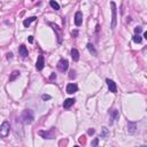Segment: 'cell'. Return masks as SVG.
<instances>
[{"mask_svg": "<svg viewBox=\"0 0 147 147\" xmlns=\"http://www.w3.org/2000/svg\"><path fill=\"white\" fill-rule=\"evenodd\" d=\"M9 130H10V126H9V122L8 121H5L2 124H1V128H0V133L2 137H7L9 134Z\"/></svg>", "mask_w": 147, "mask_h": 147, "instance_id": "3", "label": "cell"}, {"mask_svg": "<svg viewBox=\"0 0 147 147\" xmlns=\"http://www.w3.org/2000/svg\"><path fill=\"white\" fill-rule=\"evenodd\" d=\"M50 5H51V6H52V8H54L55 10H59V9H60L59 4H58L56 1H54V0H52L51 2H50Z\"/></svg>", "mask_w": 147, "mask_h": 147, "instance_id": "17", "label": "cell"}, {"mask_svg": "<svg viewBox=\"0 0 147 147\" xmlns=\"http://www.w3.org/2000/svg\"><path fill=\"white\" fill-rule=\"evenodd\" d=\"M12 58H13V54H12V53H8V54H7V59H12Z\"/></svg>", "mask_w": 147, "mask_h": 147, "instance_id": "26", "label": "cell"}, {"mask_svg": "<svg viewBox=\"0 0 147 147\" xmlns=\"http://www.w3.org/2000/svg\"><path fill=\"white\" fill-rule=\"evenodd\" d=\"M33 121V114L30 109L24 110L21 115V122L24 123V124H31Z\"/></svg>", "mask_w": 147, "mask_h": 147, "instance_id": "1", "label": "cell"}, {"mask_svg": "<svg viewBox=\"0 0 147 147\" xmlns=\"http://www.w3.org/2000/svg\"><path fill=\"white\" fill-rule=\"evenodd\" d=\"M71 56H73L74 61H78V60H79V53H78V51H77L76 48H73V50H71Z\"/></svg>", "mask_w": 147, "mask_h": 147, "instance_id": "14", "label": "cell"}, {"mask_svg": "<svg viewBox=\"0 0 147 147\" xmlns=\"http://www.w3.org/2000/svg\"><path fill=\"white\" fill-rule=\"evenodd\" d=\"M110 5H111V25H110V28L114 29L116 27V5L113 1L110 2Z\"/></svg>", "mask_w": 147, "mask_h": 147, "instance_id": "2", "label": "cell"}, {"mask_svg": "<svg viewBox=\"0 0 147 147\" xmlns=\"http://www.w3.org/2000/svg\"><path fill=\"white\" fill-rule=\"evenodd\" d=\"M107 85H108V88H109L110 92H113V93H116L117 92V87H116V84H115V82H113L111 79H107Z\"/></svg>", "mask_w": 147, "mask_h": 147, "instance_id": "7", "label": "cell"}, {"mask_svg": "<svg viewBox=\"0 0 147 147\" xmlns=\"http://www.w3.org/2000/svg\"><path fill=\"white\" fill-rule=\"evenodd\" d=\"M20 54L22 55L23 58H27V56H28V50H27V47H25L24 45H21V46H20Z\"/></svg>", "mask_w": 147, "mask_h": 147, "instance_id": "13", "label": "cell"}, {"mask_svg": "<svg viewBox=\"0 0 147 147\" xmlns=\"http://www.w3.org/2000/svg\"><path fill=\"white\" fill-rule=\"evenodd\" d=\"M98 142H99V138H96V139L93 140V142H92V147H96Z\"/></svg>", "mask_w": 147, "mask_h": 147, "instance_id": "22", "label": "cell"}, {"mask_svg": "<svg viewBox=\"0 0 147 147\" xmlns=\"http://www.w3.org/2000/svg\"><path fill=\"white\" fill-rule=\"evenodd\" d=\"M74 147H79V146H74Z\"/></svg>", "mask_w": 147, "mask_h": 147, "instance_id": "31", "label": "cell"}, {"mask_svg": "<svg viewBox=\"0 0 147 147\" xmlns=\"http://www.w3.org/2000/svg\"><path fill=\"white\" fill-rule=\"evenodd\" d=\"M77 90H78V86L74 83H70V84L67 85V93H69V94H73L75 92H77Z\"/></svg>", "mask_w": 147, "mask_h": 147, "instance_id": "5", "label": "cell"}, {"mask_svg": "<svg viewBox=\"0 0 147 147\" xmlns=\"http://www.w3.org/2000/svg\"><path fill=\"white\" fill-rule=\"evenodd\" d=\"M50 78H51V79H54V78H56V75H55V74H52Z\"/></svg>", "mask_w": 147, "mask_h": 147, "instance_id": "27", "label": "cell"}, {"mask_svg": "<svg viewBox=\"0 0 147 147\" xmlns=\"http://www.w3.org/2000/svg\"><path fill=\"white\" fill-rule=\"evenodd\" d=\"M79 142H81V144H85V137H84V136L79 137Z\"/></svg>", "mask_w": 147, "mask_h": 147, "instance_id": "23", "label": "cell"}, {"mask_svg": "<svg viewBox=\"0 0 147 147\" xmlns=\"http://www.w3.org/2000/svg\"><path fill=\"white\" fill-rule=\"evenodd\" d=\"M136 129H137V124L136 123H133V122H129V124H128V130H129V133H134L136 132Z\"/></svg>", "mask_w": 147, "mask_h": 147, "instance_id": "10", "label": "cell"}, {"mask_svg": "<svg viewBox=\"0 0 147 147\" xmlns=\"http://www.w3.org/2000/svg\"><path fill=\"white\" fill-rule=\"evenodd\" d=\"M144 37H145V39H147V31L144 33Z\"/></svg>", "mask_w": 147, "mask_h": 147, "instance_id": "30", "label": "cell"}, {"mask_svg": "<svg viewBox=\"0 0 147 147\" xmlns=\"http://www.w3.org/2000/svg\"><path fill=\"white\" fill-rule=\"evenodd\" d=\"M29 41H30V43H32V41H33V37H32V36L29 37Z\"/></svg>", "mask_w": 147, "mask_h": 147, "instance_id": "29", "label": "cell"}, {"mask_svg": "<svg viewBox=\"0 0 147 147\" xmlns=\"http://www.w3.org/2000/svg\"><path fill=\"white\" fill-rule=\"evenodd\" d=\"M41 99H43V100H50V99H51V96H48V94H43V96H41Z\"/></svg>", "mask_w": 147, "mask_h": 147, "instance_id": "20", "label": "cell"}, {"mask_svg": "<svg viewBox=\"0 0 147 147\" xmlns=\"http://www.w3.org/2000/svg\"><path fill=\"white\" fill-rule=\"evenodd\" d=\"M69 77H70V78H74V77H75V71H70V75H69Z\"/></svg>", "mask_w": 147, "mask_h": 147, "instance_id": "25", "label": "cell"}, {"mask_svg": "<svg viewBox=\"0 0 147 147\" xmlns=\"http://www.w3.org/2000/svg\"><path fill=\"white\" fill-rule=\"evenodd\" d=\"M37 20V17L36 16H32V17H29V18H27V20H24L23 21V25L27 28V27H29L30 25V23L31 22H33V21H36Z\"/></svg>", "mask_w": 147, "mask_h": 147, "instance_id": "12", "label": "cell"}, {"mask_svg": "<svg viewBox=\"0 0 147 147\" xmlns=\"http://www.w3.org/2000/svg\"><path fill=\"white\" fill-rule=\"evenodd\" d=\"M141 40H142V39H141V37H140L139 35H138V36H137V35H134V36H133V41H134V43L140 44V43H141Z\"/></svg>", "mask_w": 147, "mask_h": 147, "instance_id": "18", "label": "cell"}, {"mask_svg": "<svg viewBox=\"0 0 147 147\" xmlns=\"http://www.w3.org/2000/svg\"><path fill=\"white\" fill-rule=\"evenodd\" d=\"M71 35H73V37H77V36H78V31H77V30H75V31L71 32Z\"/></svg>", "mask_w": 147, "mask_h": 147, "instance_id": "24", "label": "cell"}, {"mask_svg": "<svg viewBox=\"0 0 147 147\" xmlns=\"http://www.w3.org/2000/svg\"><path fill=\"white\" fill-rule=\"evenodd\" d=\"M74 103H75V99L69 98V99H66V100H64V102H63V107H64V108H70Z\"/></svg>", "mask_w": 147, "mask_h": 147, "instance_id": "9", "label": "cell"}, {"mask_svg": "<svg viewBox=\"0 0 147 147\" xmlns=\"http://www.w3.org/2000/svg\"><path fill=\"white\" fill-rule=\"evenodd\" d=\"M87 48H88V51H90L92 54H93V55H94V56H96V48H94V46H93L92 44H87Z\"/></svg>", "mask_w": 147, "mask_h": 147, "instance_id": "16", "label": "cell"}, {"mask_svg": "<svg viewBox=\"0 0 147 147\" xmlns=\"http://www.w3.org/2000/svg\"><path fill=\"white\" fill-rule=\"evenodd\" d=\"M68 67H69V62L66 59H61L58 62V69H59L60 71H62V73L66 71L67 69H68Z\"/></svg>", "mask_w": 147, "mask_h": 147, "instance_id": "4", "label": "cell"}, {"mask_svg": "<svg viewBox=\"0 0 147 147\" xmlns=\"http://www.w3.org/2000/svg\"><path fill=\"white\" fill-rule=\"evenodd\" d=\"M82 22H83V16H82V12H77L75 14V24L77 27L82 25Z\"/></svg>", "mask_w": 147, "mask_h": 147, "instance_id": "8", "label": "cell"}, {"mask_svg": "<svg viewBox=\"0 0 147 147\" xmlns=\"http://www.w3.org/2000/svg\"><path fill=\"white\" fill-rule=\"evenodd\" d=\"M107 133H108V130L106 128H102V134H101V137H106Z\"/></svg>", "mask_w": 147, "mask_h": 147, "instance_id": "21", "label": "cell"}, {"mask_svg": "<svg viewBox=\"0 0 147 147\" xmlns=\"http://www.w3.org/2000/svg\"><path fill=\"white\" fill-rule=\"evenodd\" d=\"M39 136L44 137L45 139H52V136H50V133L45 132V131H39Z\"/></svg>", "mask_w": 147, "mask_h": 147, "instance_id": "15", "label": "cell"}, {"mask_svg": "<svg viewBox=\"0 0 147 147\" xmlns=\"http://www.w3.org/2000/svg\"><path fill=\"white\" fill-rule=\"evenodd\" d=\"M93 133H94V130H93V129H90V130H88V134H93Z\"/></svg>", "mask_w": 147, "mask_h": 147, "instance_id": "28", "label": "cell"}, {"mask_svg": "<svg viewBox=\"0 0 147 147\" xmlns=\"http://www.w3.org/2000/svg\"><path fill=\"white\" fill-rule=\"evenodd\" d=\"M141 31H142V29H141L140 27H137V28L134 29V32H136V35H137V36L139 35V33H140V32H141Z\"/></svg>", "mask_w": 147, "mask_h": 147, "instance_id": "19", "label": "cell"}, {"mask_svg": "<svg viewBox=\"0 0 147 147\" xmlns=\"http://www.w3.org/2000/svg\"><path fill=\"white\" fill-rule=\"evenodd\" d=\"M44 66H45L44 56H43V55H39V58H38V60H37V63H36L37 70H43Z\"/></svg>", "mask_w": 147, "mask_h": 147, "instance_id": "6", "label": "cell"}, {"mask_svg": "<svg viewBox=\"0 0 147 147\" xmlns=\"http://www.w3.org/2000/svg\"><path fill=\"white\" fill-rule=\"evenodd\" d=\"M20 77V71H17V70H14L13 73L10 74V77H9V82H14L16 78H18Z\"/></svg>", "mask_w": 147, "mask_h": 147, "instance_id": "11", "label": "cell"}]
</instances>
